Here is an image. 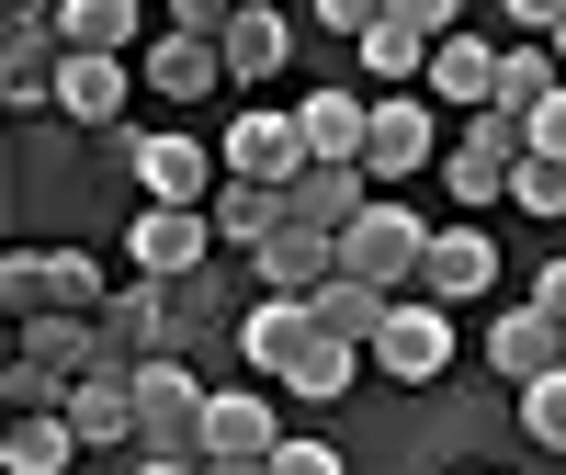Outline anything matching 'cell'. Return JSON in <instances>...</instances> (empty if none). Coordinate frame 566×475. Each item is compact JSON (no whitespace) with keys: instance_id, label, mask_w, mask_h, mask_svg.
<instances>
[{"instance_id":"obj_1","label":"cell","mask_w":566,"mask_h":475,"mask_svg":"<svg viewBox=\"0 0 566 475\" xmlns=\"http://www.w3.org/2000/svg\"><path fill=\"white\" fill-rule=\"evenodd\" d=\"M0 306H12V328H34V317H103L114 283H103L91 250H12L0 261Z\"/></svg>"},{"instance_id":"obj_2","label":"cell","mask_w":566,"mask_h":475,"mask_svg":"<svg viewBox=\"0 0 566 475\" xmlns=\"http://www.w3.org/2000/svg\"><path fill=\"white\" fill-rule=\"evenodd\" d=\"M205 386H193V362H136V453L148 464H205Z\"/></svg>"},{"instance_id":"obj_3","label":"cell","mask_w":566,"mask_h":475,"mask_svg":"<svg viewBox=\"0 0 566 475\" xmlns=\"http://www.w3.org/2000/svg\"><path fill=\"white\" fill-rule=\"evenodd\" d=\"M125 148V170L148 181V204H170V215H216V193H227V159L205 148V136H114Z\"/></svg>"},{"instance_id":"obj_4","label":"cell","mask_w":566,"mask_h":475,"mask_svg":"<svg viewBox=\"0 0 566 475\" xmlns=\"http://www.w3.org/2000/svg\"><path fill=\"white\" fill-rule=\"evenodd\" d=\"M522 159H533V125H510V114H476V125H453V148H442V181H453V204H464V215H488V204H510Z\"/></svg>"},{"instance_id":"obj_5","label":"cell","mask_w":566,"mask_h":475,"mask_svg":"<svg viewBox=\"0 0 566 475\" xmlns=\"http://www.w3.org/2000/svg\"><path fill=\"white\" fill-rule=\"evenodd\" d=\"M419 261H431V226L397 193H374V215L340 238V283H374V295H419Z\"/></svg>"},{"instance_id":"obj_6","label":"cell","mask_w":566,"mask_h":475,"mask_svg":"<svg viewBox=\"0 0 566 475\" xmlns=\"http://www.w3.org/2000/svg\"><path fill=\"white\" fill-rule=\"evenodd\" d=\"M442 114H431V91H374V136H363V181L386 193V181H408V170H442Z\"/></svg>"},{"instance_id":"obj_7","label":"cell","mask_w":566,"mask_h":475,"mask_svg":"<svg viewBox=\"0 0 566 475\" xmlns=\"http://www.w3.org/2000/svg\"><path fill=\"white\" fill-rule=\"evenodd\" d=\"M216 159H227V181H261V193H295V181L317 170L306 159V136H295V114H272V103H250L239 125L216 136Z\"/></svg>"},{"instance_id":"obj_8","label":"cell","mask_w":566,"mask_h":475,"mask_svg":"<svg viewBox=\"0 0 566 475\" xmlns=\"http://www.w3.org/2000/svg\"><path fill=\"white\" fill-rule=\"evenodd\" d=\"M488 283H499V238L476 226V215H453V226H431V261H419V306H476L488 295Z\"/></svg>"},{"instance_id":"obj_9","label":"cell","mask_w":566,"mask_h":475,"mask_svg":"<svg viewBox=\"0 0 566 475\" xmlns=\"http://www.w3.org/2000/svg\"><path fill=\"white\" fill-rule=\"evenodd\" d=\"M374 373H386V386H442V373H453V317L408 295L386 317V340H374Z\"/></svg>"},{"instance_id":"obj_10","label":"cell","mask_w":566,"mask_h":475,"mask_svg":"<svg viewBox=\"0 0 566 475\" xmlns=\"http://www.w3.org/2000/svg\"><path fill=\"white\" fill-rule=\"evenodd\" d=\"M125 250H136V283H193L205 250H216V215H170V204H148V215L125 226Z\"/></svg>"},{"instance_id":"obj_11","label":"cell","mask_w":566,"mask_h":475,"mask_svg":"<svg viewBox=\"0 0 566 475\" xmlns=\"http://www.w3.org/2000/svg\"><path fill=\"white\" fill-rule=\"evenodd\" d=\"M499 57H510V45H488V34L431 45V80H419V91H431V114H464V125H476V114L499 103Z\"/></svg>"},{"instance_id":"obj_12","label":"cell","mask_w":566,"mask_h":475,"mask_svg":"<svg viewBox=\"0 0 566 475\" xmlns=\"http://www.w3.org/2000/svg\"><path fill=\"white\" fill-rule=\"evenodd\" d=\"M488 362L510 373V386H544V373H566V328L522 295V306H499V317H488Z\"/></svg>"},{"instance_id":"obj_13","label":"cell","mask_w":566,"mask_h":475,"mask_svg":"<svg viewBox=\"0 0 566 475\" xmlns=\"http://www.w3.org/2000/svg\"><path fill=\"white\" fill-rule=\"evenodd\" d=\"M283 442V419H272V397H250V386H227L216 408H205V464H272Z\"/></svg>"},{"instance_id":"obj_14","label":"cell","mask_w":566,"mask_h":475,"mask_svg":"<svg viewBox=\"0 0 566 475\" xmlns=\"http://www.w3.org/2000/svg\"><path fill=\"white\" fill-rule=\"evenodd\" d=\"M295 136H306V159H317V170H363L374 103H363V91H306V103H295Z\"/></svg>"},{"instance_id":"obj_15","label":"cell","mask_w":566,"mask_h":475,"mask_svg":"<svg viewBox=\"0 0 566 475\" xmlns=\"http://www.w3.org/2000/svg\"><path fill=\"white\" fill-rule=\"evenodd\" d=\"M125 91H136L125 57H69V68H57V114L91 125V136H125Z\"/></svg>"},{"instance_id":"obj_16","label":"cell","mask_w":566,"mask_h":475,"mask_svg":"<svg viewBox=\"0 0 566 475\" xmlns=\"http://www.w3.org/2000/svg\"><path fill=\"white\" fill-rule=\"evenodd\" d=\"M363 80H386V91H419V80H431V23H419L408 0H397V12H374V34H363Z\"/></svg>"},{"instance_id":"obj_17","label":"cell","mask_w":566,"mask_h":475,"mask_svg":"<svg viewBox=\"0 0 566 475\" xmlns=\"http://www.w3.org/2000/svg\"><path fill=\"white\" fill-rule=\"evenodd\" d=\"M57 419L80 431V453H103V442H136V373H80Z\"/></svg>"},{"instance_id":"obj_18","label":"cell","mask_w":566,"mask_h":475,"mask_svg":"<svg viewBox=\"0 0 566 475\" xmlns=\"http://www.w3.org/2000/svg\"><path fill=\"white\" fill-rule=\"evenodd\" d=\"M317 340V306H283V295H261L250 317H239V351H250V373H272V386H283V362H295Z\"/></svg>"},{"instance_id":"obj_19","label":"cell","mask_w":566,"mask_h":475,"mask_svg":"<svg viewBox=\"0 0 566 475\" xmlns=\"http://www.w3.org/2000/svg\"><path fill=\"white\" fill-rule=\"evenodd\" d=\"M136 80H148V91H170V103H205V91L227 80V57H216V45H193V34H159L148 57H136Z\"/></svg>"},{"instance_id":"obj_20","label":"cell","mask_w":566,"mask_h":475,"mask_svg":"<svg viewBox=\"0 0 566 475\" xmlns=\"http://www.w3.org/2000/svg\"><path fill=\"white\" fill-rule=\"evenodd\" d=\"M57 45L69 57H125L136 45V0H57Z\"/></svg>"},{"instance_id":"obj_21","label":"cell","mask_w":566,"mask_h":475,"mask_svg":"<svg viewBox=\"0 0 566 475\" xmlns=\"http://www.w3.org/2000/svg\"><path fill=\"white\" fill-rule=\"evenodd\" d=\"M555 91H566V68H555V45H510V57H499V103H488V114H510V125H533V114L555 103Z\"/></svg>"},{"instance_id":"obj_22","label":"cell","mask_w":566,"mask_h":475,"mask_svg":"<svg viewBox=\"0 0 566 475\" xmlns=\"http://www.w3.org/2000/svg\"><path fill=\"white\" fill-rule=\"evenodd\" d=\"M397 306H408V295H374V283H328V295H317V328H328V340H352V351H374Z\"/></svg>"},{"instance_id":"obj_23","label":"cell","mask_w":566,"mask_h":475,"mask_svg":"<svg viewBox=\"0 0 566 475\" xmlns=\"http://www.w3.org/2000/svg\"><path fill=\"white\" fill-rule=\"evenodd\" d=\"M283 57H295V23H283V12H261V0H250V12L227 23V80H272Z\"/></svg>"},{"instance_id":"obj_24","label":"cell","mask_w":566,"mask_h":475,"mask_svg":"<svg viewBox=\"0 0 566 475\" xmlns=\"http://www.w3.org/2000/svg\"><path fill=\"white\" fill-rule=\"evenodd\" d=\"M69 453H80L69 419H0V464L12 475H69Z\"/></svg>"},{"instance_id":"obj_25","label":"cell","mask_w":566,"mask_h":475,"mask_svg":"<svg viewBox=\"0 0 566 475\" xmlns=\"http://www.w3.org/2000/svg\"><path fill=\"white\" fill-rule=\"evenodd\" d=\"M363 362H374V351H352V340H328V328H317V340H306L295 362H283V386H295L306 408H328V397H340V386H352Z\"/></svg>"},{"instance_id":"obj_26","label":"cell","mask_w":566,"mask_h":475,"mask_svg":"<svg viewBox=\"0 0 566 475\" xmlns=\"http://www.w3.org/2000/svg\"><path fill=\"white\" fill-rule=\"evenodd\" d=\"M522 442L566 453V373H544V386H522Z\"/></svg>"},{"instance_id":"obj_27","label":"cell","mask_w":566,"mask_h":475,"mask_svg":"<svg viewBox=\"0 0 566 475\" xmlns=\"http://www.w3.org/2000/svg\"><path fill=\"white\" fill-rule=\"evenodd\" d=\"M510 204H522V215H566V159H522V181H510Z\"/></svg>"},{"instance_id":"obj_28","label":"cell","mask_w":566,"mask_h":475,"mask_svg":"<svg viewBox=\"0 0 566 475\" xmlns=\"http://www.w3.org/2000/svg\"><path fill=\"white\" fill-rule=\"evenodd\" d=\"M272 475H340V453H328V442H283Z\"/></svg>"},{"instance_id":"obj_29","label":"cell","mask_w":566,"mask_h":475,"mask_svg":"<svg viewBox=\"0 0 566 475\" xmlns=\"http://www.w3.org/2000/svg\"><path fill=\"white\" fill-rule=\"evenodd\" d=\"M533 159H566V91H555V103L533 114Z\"/></svg>"},{"instance_id":"obj_30","label":"cell","mask_w":566,"mask_h":475,"mask_svg":"<svg viewBox=\"0 0 566 475\" xmlns=\"http://www.w3.org/2000/svg\"><path fill=\"white\" fill-rule=\"evenodd\" d=\"M533 306H544V317H555V328H566V250H555V261H544V272H533Z\"/></svg>"},{"instance_id":"obj_31","label":"cell","mask_w":566,"mask_h":475,"mask_svg":"<svg viewBox=\"0 0 566 475\" xmlns=\"http://www.w3.org/2000/svg\"><path fill=\"white\" fill-rule=\"evenodd\" d=\"M136 475H205V464H136Z\"/></svg>"},{"instance_id":"obj_32","label":"cell","mask_w":566,"mask_h":475,"mask_svg":"<svg viewBox=\"0 0 566 475\" xmlns=\"http://www.w3.org/2000/svg\"><path fill=\"white\" fill-rule=\"evenodd\" d=\"M205 475H272V464H205Z\"/></svg>"},{"instance_id":"obj_33","label":"cell","mask_w":566,"mask_h":475,"mask_svg":"<svg viewBox=\"0 0 566 475\" xmlns=\"http://www.w3.org/2000/svg\"><path fill=\"white\" fill-rule=\"evenodd\" d=\"M555 68H566V23H555Z\"/></svg>"},{"instance_id":"obj_34","label":"cell","mask_w":566,"mask_h":475,"mask_svg":"<svg viewBox=\"0 0 566 475\" xmlns=\"http://www.w3.org/2000/svg\"><path fill=\"white\" fill-rule=\"evenodd\" d=\"M464 475H488V464H464Z\"/></svg>"}]
</instances>
